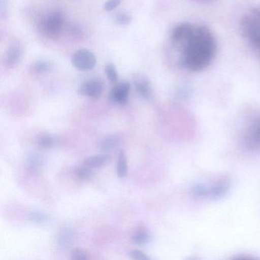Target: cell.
I'll return each instance as SVG.
<instances>
[{"label": "cell", "mask_w": 260, "mask_h": 260, "mask_svg": "<svg viewBox=\"0 0 260 260\" xmlns=\"http://www.w3.org/2000/svg\"><path fill=\"white\" fill-rule=\"evenodd\" d=\"M171 40L180 46L181 63L189 71H203L214 60L217 42L208 27L180 24L172 31Z\"/></svg>", "instance_id": "cell-1"}, {"label": "cell", "mask_w": 260, "mask_h": 260, "mask_svg": "<svg viewBox=\"0 0 260 260\" xmlns=\"http://www.w3.org/2000/svg\"><path fill=\"white\" fill-rule=\"evenodd\" d=\"M134 83L140 95H141L144 100H151L153 92H152L150 81L147 77L142 74H137L134 77Z\"/></svg>", "instance_id": "cell-7"}, {"label": "cell", "mask_w": 260, "mask_h": 260, "mask_svg": "<svg viewBox=\"0 0 260 260\" xmlns=\"http://www.w3.org/2000/svg\"><path fill=\"white\" fill-rule=\"evenodd\" d=\"M28 219L31 222H34L36 223H39V224H44V223H48L51 220V217L48 215L46 213L39 212V211H34L31 213L28 216Z\"/></svg>", "instance_id": "cell-17"}, {"label": "cell", "mask_w": 260, "mask_h": 260, "mask_svg": "<svg viewBox=\"0 0 260 260\" xmlns=\"http://www.w3.org/2000/svg\"><path fill=\"white\" fill-rule=\"evenodd\" d=\"M130 257L132 258V259H136V260H149L150 259V257L147 256L145 253L142 252V251L138 250V249H135V250L132 251L130 252Z\"/></svg>", "instance_id": "cell-24"}, {"label": "cell", "mask_w": 260, "mask_h": 260, "mask_svg": "<svg viewBox=\"0 0 260 260\" xmlns=\"http://www.w3.org/2000/svg\"><path fill=\"white\" fill-rule=\"evenodd\" d=\"M132 241L138 246H145L151 241V236L144 231H138L132 236Z\"/></svg>", "instance_id": "cell-14"}, {"label": "cell", "mask_w": 260, "mask_h": 260, "mask_svg": "<svg viewBox=\"0 0 260 260\" xmlns=\"http://www.w3.org/2000/svg\"><path fill=\"white\" fill-rule=\"evenodd\" d=\"M22 57V48L19 42H15L10 45L4 57V63L9 68L16 66Z\"/></svg>", "instance_id": "cell-8"}, {"label": "cell", "mask_w": 260, "mask_h": 260, "mask_svg": "<svg viewBox=\"0 0 260 260\" xmlns=\"http://www.w3.org/2000/svg\"><path fill=\"white\" fill-rule=\"evenodd\" d=\"M121 140L118 135H110L102 140L99 148L101 151L107 152L115 150L120 145Z\"/></svg>", "instance_id": "cell-11"}, {"label": "cell", "mask_w": 260, "mask_h": 260, "mask_svg": "<svg viewBox=\"0 0 260 260\" xmlns=\"http://www.w3.org/2000/svg\"><path fill=\"white\" fill-rule=\"evenodd\" d=\"M240 29L247 42L254 48L260 50V7L250 10L243 16Z\"/></svg>", "instance_id": "cell-2"}, {"label": "cell", "mask_w": 260, "mask_h": 260, "mask_svg": "<svg viewBox=\"0 0 260 260\" xmlns=\"http://www.w3.org/2000/svg\"><path fill=\"white\" fill-rule=\"evenodd\" d=\"M75 232L72 228L64 226L60 229L57 237L59 246L62 248H68L74 243L75 240Z\"/></svg>", "instance_id": "cell-9"}, {"label": "cell", "mask_w": 260, "mask_h": 260, "mask_svg": "<svg viewBox=\"0 0 260 260\" xmlns=\"http://www.w3.org/2000/svg\"><path fill=\"white\" fill-rule=\"evenodd\" d=\"M193 196L196 198L206 197L209 194V188L202 183L194 184L191 188Z\"/></svg>", "instance_id": "cell-19"}, {"label": "cell", "mask_w": 260, "mask_h": 260, "mask_svg": "<svg viewBox=\"0 0 260 260\" xmlns=\"http://www.w3.org/2000/svg\"><path fill=\"white\" fill-rule=\"evenodd\" d=\"M58 140L55 137L51 135H44L41 137L38 141L39 147L43 149H49L57 145Z\"/></svg>", "instance_id": "cell-16"}, {"label": "cell", "mask_w": 260, "mask_h": 260, "mask_svg": "<svg viewBox=\"0 0 260 260\" xmlns=\"http://www.w3.org/2000/svg\"><path fill=\"white\" fill-rule=\"evenodd\" d=\"M89 167L86 165H83L77 169V176L79 179L83 181L89 180L92 177V173Z\"/></svg>", "instance_id": "cell-21"}, {"label": "cell", "mask_w": 260, "mask_h": 260, "mask_svg": "<svg viewBox=\"0 0 260 260\" xmlns=\"http://www.w3.org/2000/svg\"><path fill=\"white\" fill-rule=\"evenodd\" d=\"M30 68H31V71L35 74H44V73L49 71L51 64L45 60H38V61L35 62Z\"/></svg>", "instance_id": "cell-18"}, {"label": "cell", "mask_w": 260, "mask_h": 260, "mask_svg": "<svg viewBox=\"0 0 260 260\" xmlns=\"http://www.w3.org/2000/svg\"><path fill=\"white\" fill-rule=\"evenodd\" d=\"M130 84L127 82L118 83L111 91L109 99L118 104H126L130 92Z\"/></svg>", "instance_id": "cell-6"}, {"label": "cell", "mask_w": 260, "mask_h": 260, "mask_svg": "<svg viewBox=\"0 0 260 260\" xmlns=\"http://www.w3.org/2000/svg\"><path fill=\"white\" fill-rule=\"evenodd\" d=\"M71 60L73 65L77 70L81 71H91L96 64L95 54L86 49H80L76 51Z\"/></svg>", "instance_id": "cell-3"}, {"label": "cell", "mask_w": 260, "mask_h": 260, "mask_svg": "<svg viewBox=\"0 0 260 260\" xmlns=\"http://www.w3.org/2000/svg\"><path fill=\"white\" fill-rule=\"evenodd\" d=\"M103 82L100 79H92L82 84L79 87L78 93L83 96H89L91 98L97 99L101 96L103 93Z\"/></svg>", "instance_id": "cell-5"}, {"label": "cell", "mask_w": 260, "mask_h": 260, "mask_svg": "<svg viewBox=\"0 0 260 260\" xmlns=\"http://www.w3.org/2000/svg\"><path fill=\"white\" fill-rule=\"evenodd\" d=\"M71 258V259L74 260H85L87 258V256H86V252L80 250V249H77V250L73 251Z\"/></svg>", "instance_id": "cell-25"}, {"label": "cell", "mask_w": 260, "mask_h": 260, "mask_svg": "<svg viewBox=\"0 0 260 260\" xmlns=\"http://www.w3.org/2000/svg\"><path fill=\"white\" fill-rule=\"evenodd\" d=\"M45 159L39 153H32L27 158V167L31 173H38L43 169Z\"/></svg>", "instance_id": "cell-10"}, {"label": "cell", "mask_w": 260, "mask_h": 260, "mask_svg": "<svg viewBox=\"0 0 260 260\" xmlns=\"http://www.w3.org/2000/svg\"><path fill=\"white\" fill-rule=\"evenodd\" d=\"M258 135H259V136H260V127H259V129H258Z\"/></svg>", "instance_id": "cell-26"}, {"label": "cell", "mask_w": 260, "mask_h": 260, "mask_svg": "<svg viewBox=\"0 0 260 260\" xmlns=\"http://www.w3.org/2000/svg\"><path fill=\"white\" fill-rule=\"evenodd\" d=\"M105 72H106V77L109 79V81L112 83L117 82L118 79V72L115 65L112 63H107L105 68Z\"/></svg>", "instance_id": "cell-20"}, {"label": "cell", "mask_w": 260, "mask_h": 260, "mask_svg": "<svg viewBox=\"0 0 260 260\" xmlns=\"http://www.w3.org/2000/svg\"><path fill=\"white\" fill-rule=\"evenodd\" d=\"M115 23L119 25H128L132 22V16L127 13H120L114 18Z\"/></svg>", "instance_id": "cell-22"}, {"label": "cell", "mask_w": 260, "mask_h": 260, "mask_svg": "<svg viewBox=\"0 0 260 260\" xmlns=\"http://www.w3.org/2000/svg\"><path fill=\"white\" fill-rule=\"evenodd\" d=\"M63 22H64V17L63 13L59 10H56L50 13L44 19L42 27L46 34L56 36L61 31Z\"/></svg>", "instance_id": "cell-4"}, {"label": "cell", "mask_w": 260, "mask_h": 260, "mask_svg": "<svg viewBox=\"0 0 260 260\" xmlns=\"http://www.w3.org/2000/svg\"><path fill=\"white\" fill-rule=\"evenodd\" d=\"M229 188L230 185L228 182H220L215 184L211 189H209V194L213 199H220L228 192Z\"/></svg>", "instance_id": "cell-13"}, {"label": "cell", "mask_w": 260, "mask_h": 260, "mask_svg": "<svg viewBox=\"0 0 260 260\" xmlns=\"http://www.w3.org/2000/svg\"><path fill=\"white\" fill-rule=\"evenodd\" d=\"M123 0H108L104 4V9L106 11L111 12L116 9Z\"/></svg>", "instance_id": "cell-23"}, {"label": "cell", "mask_w": 260, "mask_h": 260, "mask_svg": "<svg viewBox=\"0 0 260 260\" xmlns=\"http://www.w3.org/2000/svg\"><path fill=\"white\" fill-rule=\"evenodd\" d=\"M109 155L101 154L89 156L84 160L85 165L91 169L101 168L109 162Z\"/></svg>", "instance_id": "cell-12"}, {"label": "cell", "mask_w": 260, "mask_h": 260, "mask_svg": "<svg viewBox=\"0 0 260 260\" xmlns=\"http://www.w3.org/2000/svg\"><path fill=\"white\" fill-rule=\"evenodd\" d=\"M127 159L124 152L121 151L118 155V167H117V174L119 178H124L127 176Z\"/></svg>", "instance_id": "cell-15"}]
</instances>
